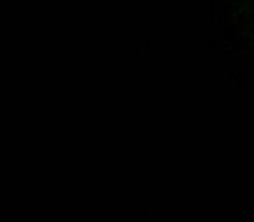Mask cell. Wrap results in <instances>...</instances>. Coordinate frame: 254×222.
Wrapping results in <instances>:
<instances>
[]
</instances>
